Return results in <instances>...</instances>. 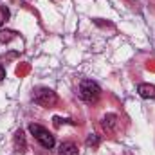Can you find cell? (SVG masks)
<instances>
[{"mask_svg":"<svg viewBox=\"0 0 155 155\" xmlns=\"http://www.w3.org/2000/svg\"><path fill=\"white\" fill-rule=\"evenodd\" d=\"M99 96H101V87H99L96 81H92V79L81 81V85H79V97H81L83 101L92 103V101H96Z\"/></svg>","mask_w":155,"mask_h":155,"instance_id":"6da1fadb","label":"cell"},{"mask_svg":"<svg viewBox=\"0 0 155 155\" xmlns=\"http://www.w3.org/2000/svg\"><path fill=\"white\" fill-rule=\"evenodd\" d=\"M29 132L35 135V139L38 141L40 144L43 146V148H52L54 146V135L47 130V128H43V126H40V124H29Z\"/></svg>","mask_w":155,"mask_h":155,"instance_id":"7a4b0ae2","label":"cell"},{"mask_svg":"<svg viewBox=\"0 0 155 155\" xmlns=\"http://www.w3.org/2000/svg\"><path fill=\"white\" fill-rule=\"evenodd\" d=\"M33 99H35V103H38L40 107H52L58 101L56 94L51 88H38V90H35Z\"/></svg>","mask_w":155,"mask_h":155,"instance_id":"3957f363","label":"cell"},{"mask_svg":"<svg viewBox=\"0 0 155 155\" xmlns=\"http://www.w3.org/2000/svg\"><path fill=\"white\" fill-rule=\"evenodd\" d=\"M137 94L144 99H150V97H155V87L150 85V83H141L137 87Z\"/></svg>","mask_w":155,"mask_h":155,"instance_id":"277c9868","label":"cell"},{"mask_svg":"<svg viewBox=\"0 0 155 155\" xmlns=\"http://www.w3.org/2000/svg\"><path fill=\"white\" fill-rule=\"evenodd\" d=\"M15 148H16V152H22V153L27 150L25 135H24V132H22V130H18V132L15 134Z\"/></svg>","mask_w":155,"mask_h":155,"instance_id":"5b68a950","label":"cell"},{"mask_svg":"<svg viewBox=\"0 0 155 155\" xmlns=\"http://www.w3.org/2000/svg\"><path fill=\"white\" fill-rule=\"evenodd\" d=\"M60 155H78V146L71 141H65L60 144Z\"/></svg>","mask_w":155,"mask_h":155,"instance_id":"8992f818","label":"cell"},{"mask_svg":"<svg viewBox=\"0 0 155 155\" xmlns=\"http://www.w3.org/2000/svg\"><path fill=\"white\" fill-rule=\"evenodd\" d=\"M101 124H103V128H105L107 132H112V130L116 128V124H117V116L116 114H107V116L103 117Z\"/></svg>","mask_w":155,"mask_h":155,"instance_id":"52a82bcc","label":"cell"},{"mask_svg":"<svg viewBox=\"0 0 155 155\" xmlns=\"http://www.w3.org/2000/svg\"><path fill=\"white\" fill-rule=\"evenodd\" d=\"M16 36V33L15 31H0V43H7V41H11V40Z\"/></svg>","mask_w":155,"mask_h":155,"instance_id":"ba28073f","label":"cell"},{"mask_svg":"<svg viewBox=\"0 0 155 155\" xmlns=\"http://www.w3.org/2000/svg\"><path fill=\"white\" fill-rule=\"evenodd\" d=\"M9 18V9L5 5H0V25H4Z\"/></svg>","mask_w":155,"mask_h":155,"instance_id":"9c48e42d","label":"cell"},{"mask_svg":"<svg viewBox=\"0 0 155 155\" xmlns=\"http://www.w3.org/2000/svg\"><path fill=\"white\" fill-rule=\"evenodd\" d=\"M87 144H88V146H97V144H99V137L94 135V134H90L88 139H87Z\"/></svg>","mask_w":155,"mask_h":155,"instance_id":"30bf717a","label":"cell"},{"mask_svg":"<svg viewBox=\"0 0 155 155\" xmlns=\"http://www.w3.org/2000/svg\"><path fill=\"white\" fill-rule=\"evenodd\" d=\"M4 78H5V71H4V67L0 65V81H2Z\"/></svg>","mask_w":155,"mask_h":155,"instance_id":"8fae6325","label":"cell"}]
</instances>
